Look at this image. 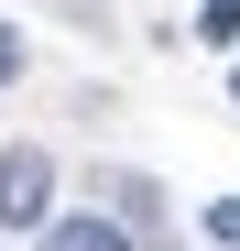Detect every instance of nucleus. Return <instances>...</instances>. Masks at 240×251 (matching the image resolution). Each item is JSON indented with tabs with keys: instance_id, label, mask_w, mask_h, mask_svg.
<instances>
[{
	"instance_id": "7ed1b4c3",
	"label": "nucleus",
	"mask_w": 240,
	"mask_h": 251,
	"mask_svg": "<svg viewBox=\"0 0 240 251\" xmlns=\"http://www.w3.org/2000/svg\"><path fill=\"white\" fill-rule=\"evenodd\" d=\"M186 33H196V44H218V55H229V44H240V0H208V11H196Z\"/></svg>"
},
{
	"instance_id": "423d86ee",
	"label": "nucleus",
	"mask_w": 240,
	"mask_h": 251,
	"mask_svg": "<svg viewBox=\"0 0 240 251\" xmlns=\"http://www.w3.org/2000/svg\"><path fill=\"white\" fill-rule=\"evenodd\" d=\"M229 99H240V66H229Z\"/></svg>"
},
{
	"instance_id": "f257e3e1",
	"label": "nucleus",
	"mask_w": 240,
	"mask_h": 251,
	"mask_svg": "<svg viewBox=\"0 0 240 251\" xmlns=\"http://www.w3.org/2000/svg\"><path fill=\"white\" fill-rule=\"evenodd\" d=\"M44 219H55V153L11 142L0 153V229H44Z\"/></svg>"
},
{
	"instance_id": "f03ea898",
	"label": "nucleus",
	"mask_w": 240,
	"mask_h": 251,
	"mask_svg": "<svg viewBox=\"0 0 240 251\" xmlns=\"http://www.w3.org/2000/svg\"><path fill=\"white\" fill-rule=\"evenodd\" d=\"M44 251H142L131 219H98V207H55L44 219Z\"/></svg>"
},
{
	"instance_id": "39448f33",
	"label": "nucleus",
	"mask_w": 240,
	"mask_h": 251,
	"mask_svg": "<svg viewBox=\"0 0 240 251\" xmlns=\"http://www.w3.org/2000/svg\"><path fill=\"white\" fill-rule=\"evenodd\" d=\"M11 76H22V33L0 22V88H11Z\"/></svg>"
},
{
	"instance_id": "20e7f679",
	"label": "nucleus",
	"mask_w": 240,
	"mask_h": 251,
	"mask_svg": "<svg viewBox=\"0 0 240 251\" xmlns=\"http://www.w3.org/2000/svg\"><path fill=\"white\" fill-rule=\"evenodd\" d=\"M208 240H229V251H240V197H208Z\"/></svg>"
}]
</instances>
